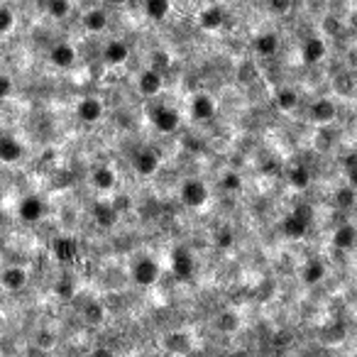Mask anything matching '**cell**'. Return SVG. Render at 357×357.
<instances>
[{
    "label": "cell",
    "instance_id": "cell-39",
    "mask_svg": "<svg viewBox=\"0 0 357 357\" xmlns=\"http://www.w3.org/2000/svg\"><path fill=\"white\" fill-rule=\"evenodd\" d=\"M291 213H294L296 218H301V220H306L308 225H311V220H313V208H311L308 203H299Z\"/></svg>",
    "mask_w": 357,
    "mask_h": 357
},
{
    "label": "cell",
    "instance_id": "cell-26",
    "mask_svg": "<svg viewBox=\"0 0 357 357\" xmlns=\"http://www.w3.org/2000/svg\"><path fill=\"white\" fill-rule=\"evenodd\" d=\"M289 186L296 189V191H306L311 186V171L308 166L304 164H296L289 169Z\"/></svg>",
    "mask_w": 357,
    "mask_h": 357
},
{
    "label": "cell",
    "instance_id": "cell-25",
    "mask_svg": "<svg viewBox=\"0 0 357 357\" xmlns=\"http://www.w3.org/2000/svg\"><path fill=\"white\" fill-rule=\"evenodd\" d=\"M164 347L169 352H174V355H189V352L193 350L191 340H189V336H184V333H169V336L164 338Z\"/></svg>",
    "mask_w": 357,
    "mask_h": 357
},
{
    "label": "cell",
    "instance_id": "cell-32",
    "mask_svg": "<svg viewBox=\"0 0 357 357\" xmlns=\"http://www.w3.org/2000/svg\"><path fill=\"white\" fill-rule=\"evenodd\" d=\"M47 12L54 20H64V17H69V12H71V0H49Z\"/></svg>",
    "mask_w": 357,
    "mask_h": 357
},
{
    "label": "cell",
    "instance_id": "cell-16",
    "mask_svg": "<svg viewBox=\"0 0 357 357\" xmlns=\"http://www.w3.org/2000/svg\"><path fill=\"white\" fill-rule=\"evenodd\" d=\"M191 115L193 120H211L216 115V101L208 94H196L191 101Z\"/></svg>",
    "mask_w": 357,
    "mask_h": 357
},
{
    "label": "cell",
    "instance_id": "cell-13",
    "mask_svg": "<svg viewBox=\"0 0 357 357\" xmlns=\"http://www.w3.org/2000/svg\"><path fill=\"white\" fill-rule=\"evenodd\" d=\"M94 220H96V225H98V228H113L115 223H118V218H120V213L115 211V206L110 201H98L94 206Z\"/></svg>",
    "mask_w": 357,
    "mask_h": 357
},
{
    "label": "cell",
    "instance_id": "cell-33",
    "mask_svg": "<svg viewBox=\"0 0 357 357\" xmlns=\"http://www.w3.org/2000/svg\"><path fill=\"white\" fill-rule=\"evenodd\" d=\"M220 184H223V189H225V191H230V193L243 191V176H240L238 171H225V174H223V179H220Z\"/></svg>",
    "mask_w": 357,
    "mask_h": 357
},
{
    "label": "cell",
    "instance_id": "cell-18",
    "mask_svg": "<svg viewBox=\"0 0 357 357\" xmlns=\"http://www.w3.org/2000/svg\"><path fill=\"white\" fill-rule=\"evenodd\" d=\"M355 243H357V230L352 223H342L340 228L333 233V245H336V250L350 252V250L355 247Z\"/></svg>",
    "mask_w": 357,
    "mask_h": 357
},
{
    "label": "cell",
    "instance_id": "cell-15",
    "mask_svg": "<svg viewBox=\"0 0 357 357\" xmlns=\"http://www.w3.org/2000/svg\"><path fill=\"white\" fill-rule=\"evenodd\" d=\"M0 286L6 291H20L27 286V272L22 267H8L0 275Z\"/></svg>",
    "mask_w": 357,
    "mask_h": 357
},
{
    "label": "cell",
    "instance_id": "cell-21",
    "mask_svg": "<svg viewBox=\"0 0 357 357\" xmlns=\"http://www.w3.org/2000/svg\"><path fill=\"white\" fill-rule=\"evenodd\" d=\"M52 252L62 264H71L73 259H76L78 247H76V243H73L71 238H57V240H54V245H52Z\"/></svg>",
    "mask_w": 357,
    "mask_h": 357
},
{
    "label": "cell",
    "instance_id": "cell-38",
    "mask_svg": "<svg viewBox=\"0 0 357 357\" xmlns=\"http://www.w3.org/2000/svg\"><path fill=\"white\" fill-rule=\"evenodd\" d=\"M291 6H294V0H270V10L275 15H286L291 10Z\"/></svg>",
    "mask_w": 357,
    "mask_h": 357
},
{
    "label": "cell",
    "instance_id": "cell-20",
    "mask_svg": "<svg viewBox=\"0 0 357 357\" xmlns=\"http://www.w3.org/2000/svg\"><path fill=\"white\" fill-rule=\"evenodd\" d=\"M252 47L259 57H275V54L279 52V37H277L275 32H264V35L254 37Z\"/></svg>",
    "mask_w": 357,
    "mask_h": 357
},
{
    "label": "cell",
    "instance_id": "cell-36",
    "mask_svg": "<svg viewBox=\"0 0 357 357\" xmlns=\"http://www.w3.org/2000/svg\"><path fill=\"white\" fill-rule=\"evenodd\" d=\"M233 243H235V235H233V230H230V228H223V230H218V233H216V245L220 250L233 247Z\"/></svg>",
    "mask_w": 357,
    "mask_h": 357
},
{
    "label": "cell",
    "instance_id": "cell-19",
    "mask_svg": "<svg viewBox=\"0 0 357 357\" xmlns=\"http://www.w3.org/2000/svg\"><path fill=\"white\" fill-rule=\"evenodd\" d=\"M308 115H311V118H313V123L326 125V123H333V120H336L338 110H336V105H333V101L321 98V101H316V103L311 105Z\"/></svg>",
    "mask_w": 357,
    "mask_h": 357
},
{
    "label": "cell",
    "instance_id": "cell-8",
    "mask_svg": "<svg viewBox=\"0 0 357 357\" xmlns=\"http://www.w3.org/2000/svg\"><path fill=\"white\" fill-rule=\"evenodd\" d=\"M76 115H78L81 123H88V125L98 123V120L103 118V103H101L96 96H86V98L78 103Z\"/></svg>",
    "mask_w": 357,
    "mask_h": 357
},
{
    "label": "cell",
    "instance_id": "cell-41",
    "mask_svg": "<svg viewBox=\"0 0 357 357\" xmlns=\"http://www.w3.org/2000/svg\"><path fill=\"white\" fill-rule=\"evenodd\" d=\"M115 206V211L118 213H125V211H130V206H132V203H130V196H118L115 198V201H110Z\"/></svg>",
    "mask_w": 357,
    "mask_h": 357
},
{
    "label": "cell",
    "instance_id": "cell-14",
    "mask_svg": "<svg viewBox=\"0 0 357 357\" xmlns=\"http://www.w3.org/2000/svg\"><path fill=\"white\" fill-rule=\"evenodd\" d=\"M198 25H201L206 32L220 30V27L225 25V12H223V8L220 6H208V8H203L201 15H198Z\"/></svg>",
    "mask_w": 357,
    "mask_h": 357
},
{
    "label": "cell",
    "instance_id": "cell-17",
    "mask_svg": "<svg viewBox=\"0 0 357 357\" xmlns=\"http://www.w3.org/2000/svg\"><path fill=\"white\" fill-rule=\"evenodd\" d=\"M25 157V147L17 142L15 137H0V162L6 164H15Z\"/></svg>",
    "mask_w": 357,
    "mask_h": 357
},
{
    "label": "cell",
    "instance_id": "cell-9",
    "mask_svg": "<svg viewBox=\"0 0 357 357\" xmlns=\"http://www.w3.org/2000/svg\"><path fill=\"white\" fill-rule=\"evenodd\" d=\"M115 184H118V174H115L113 166H96L94 174H91V186L101 193L113 191Z\"/></svg>",
    "mask_w": 357,
    "mask_h": 357
},
{
    "label": "cell",
    "instance_id": "cell-31",
    "mask_svg": "<svg viewBox=\"0 0 357 357\" xmlns=\"http://www.w3.org/2000/svg\"><path fill=\"white\" fill-rule=\"evenodd\" d=\"M355 201H357V193L352 186H340L336 191V203H338V208H342V211H350V208L355 206Z\"/></svg>",
    "mask_w": 357,
    "mask_h": 357
},
{
    "label": "cell",
    "instance_id": "cell-45",
    "mask_svg": "<svg viewBox=\"0 0 357 357\" xmlns=\"http://www.w3.org/2000/svg\"><path fill=\"white\" fill-rule=\"evenodd\" d=\"M108 3H113V6H125V3H130V0H108Z\"/></svg>",
    "mask_w": 357,
    "mask_h": 357
},
{
    "label": "cell",
    "instance_id": "cell-37",
    "mask_svg": "<svg viewBox=\"0 0 357 357\" xmlns=\"http://www.w3.org/2000/svg\"><path fill=\"white\" fill-rule=\"evenodd\" d=\"M171 64V57H169V52H164V49H155L152 52V69H166Z\"/></svg>",
    "mask_w": 357,
    "mask_h": 357
},
{
    "label": "cell",
    "instance_id": "cell-28",
    "mask_svg": "<svg viewBox=\"0 0 357 357\" xmlns=\"http://www.w3.org/2000/svg\"><path fill=\"white\" fill-rule=\"evenodd\" d=\"M83 321L88 323V326H101L105 318V308L103 304H98V301H88L86 306H83Z\"/></svg>",
    "mask_w": 357,
    "mask_h": 357
},
{
    "label": "cell",
    "instance_id": "cell-44",
    "mask_svg": "<svg viewBox=\"0 0 357 357\" xmlns=\"http://www.w3.org/2000/svg\"><path fill=\"white\" fill-rule=\"evenodd\" d=\"M94 355H98V357H110V355H113V350H108V347H98V350H94Z\"/></svg>",
    "mask_w": 357,
    "mask_h": 357
},
{
    "label": "cell",
    "instance_id": "cell-7",
    "mask_svg": "<svg viewBox=\"0 0 357 357\" xmlns=\"http://www.w3.org/2000/svg\"><path fill=\"white\" fill-rule=\"evenodd\" d=\"M328 54V44L321 40V37H311V40L304 42V47H301V62L306 67H313V64L323 62Z\"/></svg>",
    "mask_w": 357,
    "mask_h": 357
},
{
    "label": "cell",
    "instance_id": "cell-5",
    "mask_svg": "<svg viewBox=\"0 0 357 357\" xmlns=\"http://www.w3.org/2000/svg\"><path fill=\"white\" fill-rule=\"evenodd\" d=\"M159 155H157L152 147H142V150L135 152V157H132V169L137 171L140 176H155L157 171H159Z\"/></svg>",
    "mask_w": 357,
    "mask_h": 357
},
{
    "label": "cell",
    "instance_id": "cell-27",
    "mask_svg": "<svg viewBox=\"0 0 357 357\" xmlns=\"http://www.w3.org/2000/svg\"><path fill=\"white\" fill-rule=\"evenodd\" d=\"M171 10V0H145V12L150 20H164Z\"/></svg>",
    "mask_w": 357,
    "mask_h": 357
},
{
    "label": "cell",
    "instance_id": "cell-3",
    "mask_svg": "<svg viewBox=\"0 0 357 357\" xmlns=\"http://www.w3.org/2000/svg\"><path fill=\"white\" fill-rule=\"evenodd\" d=\"M152 125H155V130L162 132V135H171V132L179 130L182 118H179V113H176L174 108H169V105H157V108L152 110Z\"/></svg>",
    "mask_w": 357,
    "mask_h": 357
},
{
    "label": "cell",
    "instance_id": "cell-1",
    "mask_svg": "<svg viewBox=\"0 0 357 357\" xmlns=\"http://www.w3.org/2000/svg\"><path fill=\"white\" fill-rule=\"evenodd\" d=\"M179 196H182L184 206L198 211V208H203L208 203V198H211V191H208V186L201 182V179H186V182L182 184V191H179Z\"/></svg>",
    "mask_w": 357,
    "mask_h": 357
},
{
    "label": "cell",
    "instance_id": "cell-11",
    "mask_svg": "<svg viewBox=\"0 0 357 357\" xmlns=\"http://www.w3.org/2000/svg\"><path fill=\"white\" fill-rule=\"evenodd\" d=\"M49 62L57 69H71L76 64V49H73V44H67V42L54 44L52 52H49Z\"/></svg>",
    "mask_w": 357,
    "mask_h": 357
},
{
    "label": "cell",
    "instance_id": "cell-34",
    "mask_svg": "<svg viewBox=\"0 0 357 357\" xmlns=\"http://www.w3.org/2000/svg\"><path fill=\"white\" fill-rule=\"evenodd\" d=\"M15 30V12L12 8L0 6V35H10Z\"/></svg>",
    "mask_w": 357,
    "mask_h": 357
},
{
    "label": "cell",
    "instance_id": "cell-42",
    "mask_svg": "<svg viewBox=\"0 0 357 357\" xmlns=\"http://www.w3.org/2000/svg\"><path fill=\"white\" fill-rule=\"evenodd\" d=\"M37 342H40V347H47L49 350V347L54 345V336L49 331H42L40 336H37Z\"/></svg>",
    "mask_w": 357,
    "mask_h": 357
},
{
    "label": "cell",
    "instance_id": "cell-24",
    "mask_svg": "<svg viewBox=\"0 0 357 357\" xmlns=\"http://www.w3.org/2000/svg\"><path fill=\"white\" fill-rule=\"evenodd\" d=\"M83 27H86L88 32H94V35L103 32L105 27H108V12H105L103 8H94V10H88L86 17H83Z\"/></svg>",
    "mask_w": 357,
    "mask_h": 357
},
{
    "label": "cell",
    "instance_id": "cell-43",
    "mask_svg": "<svg viewBox=\"0 0 357 357\" xmlns=\"http://www.w3.org/2000/svg\"><path fill=\"white\" fill-rule=\"evenodd\" d=\"M355 164H357V155H355V152H350V155L345 157V166L352 171V169H355Z\"/></svg>",
    "mask_w": 357,
    "mask_h": 357
},
{
    "label": "cell",
    "instance_id": "cell-2",
    "mask_svg": "<svg viewBox=\"0 0 357 357\" xmlns=\"http://www.w3.org/2000/svg\"><path fill=\"white\" fill-rule=\"evenodd\" d=\"M159 275H162L159 262L152 257H140L132 264V279H135L137 286H155L159 281Z\"/></svg>",
    "mask_w": 357,
    "mask_h": 357
},
{
    "label": "cell",
    "instance_id": "cell-4",
    "mask_svg": "<svg viewBox=\"0 0 357 357\" xmlns=\"http://www.w3.org/2000/svg\"><path fill=\"white\" fill-rule=\"evenodd\" d=\"M193 270H196V262H193V254L189 247L184 245H176L171 250V272H174L179 279H191Z\"/></svg>",
    "mask_w": 357,
    "mask_h": 357
},
{
    "label": "cell",
    "instance_id": "cell-6",
    "mask_svg": "<svg viewBox=\"0 0 357 357\" xmlns=\"http://www.w3.org/2000/svg\"><path fill=\"white\" fill-rule=\"evenodd\" d=\"M162 88H164V78H162V71L157 69H145L137 78V91L147 98H155V96L162 94Z\"/></svg>",
    "mask_w": 357,
    "mask_h": 357
},
{
    "label": "cell",
    "instance_id": "cell-10",
    "mask_svg": "<svg viewBox=\"0 0 357 357\" xmlns=\"http://www.w3.org/2000/svg\"><path fill=\"white\" fill-rule=\"evenodd\" d=\"M17 216L25 223H37L42 216H44V201L40 196H27L20 201V208H17Z\"/></svg>",
    "mask_w": 357,
    "mask_h": 357
},
{
    "label": "cell",
    "instance_id": "cell-40",
    "mask_svg": "<svg viewBox=\"0 0 357 357\" xmlns=\"http://www.w3.org/2000/svg\"><path fill=\"white\" fill-rule=\"evenodd\" d=\"M12 94V78L8 73H0V98H10Z\"/></svg>",
    "mask_w": 357,
    "mask_h": 357
},
{
    "label": "cell",
    "instance_id": "cell-35",
    "mask_svg": "<svg viewBox=\"0 0 357 357\" xmlns=\"http://www.w3.org/2000/svg\"><path fill=\"white\" fill-rule=\"evenodd\" d=\"M54 294H57L59 299L69 301V299H73V296H76V286H73L71 279H59L57 284H54Z\"/></svg>",
    "mask_w": 357,
    "mask_h": 357
},
{
    "label": "cell",
    "instance_id": "cell-29",
    "mask_svg": "<svg viewBox=\"0 0 357 357\" xmlns=\"http://www.w3.org/2000/svg\"><path fill=\"white\" fill-rule=\"evenodd\" d=\"M296 105H299V94H296L294 88H279V91H277V108L289 113Z\"/></svg>",
    "mask_w": 357,
    "mask_h": 357
},
{
    "label": "cell",
    "instance_id": "cell-23",
    "mask_svg": "<svg viewBox=\"0 0 357 357\" xmlns=\"http://www.w3.org/2000/svg\"><path fill=\"white\" fill-rule=\"evenodd\" d=\"M301 279H304V284H308V286L323 281V279H326V264H323L321 259H308V262L304 264Z\"/></svg>",
    "mask_w": 357,
    "mask_h": 357
},
{
    "label": "cell",
    "instance_id": "cell-30",
    "mask_svg": "<svg viewBox=\"0 0 357 357\" xmlns=\"http://www.w3.org/2000/svg\"><path fill=\"white\" fill-rule=\"evenodd\" d=\"M216 328L220 333H235L240 328L238 313H235V311H223L220 316H218V321H216Z\"/></svg>",
    "mask_w": 357,
    "mask_h": 357
},
{
    "label": "cell",
    "instance_id": "cell-12",
    "mask_svg": "<svg viewBox=\"0 0 357 357\" xmlns=\"http://www.w3.org/2000/svg\"><path fill=\"white\" fill-rule=\"evenodd\" d=\"M128 57H130V47L123 40H110L108 44H105L103 62L108 64V67H120V64L128 62Z\"/></svg>",
    "mask_w": 357,
    "mask_h": 357
},
{
    "label": "cell",
    "instance_id": "cell-22",
    "mask_svg": "<svg viewBox=\"0 0 357 357\" xmlns=\"http://www.w3.org/2000/svg\"><path fill=\"white\" fill-rule=\"evenodd\" d=\"M281 233H284L286 238L301 240V238H306V233H308V223L296 218L294 213H289V216L281 220Z\"/></svg>",
    "mask_w": 357,
    "mask_h": 357
}]
</instances>
